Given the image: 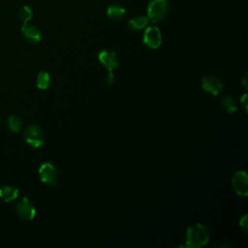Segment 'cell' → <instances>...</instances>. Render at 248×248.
Listing matches in <instances>:
<instances>
[{
  "label": "cell",
  "mask_w": 248,
  "mask_h": 248,
  "mask_svg": "<svg viewBox=\"0 0 248 248\" xmlns=\"http://www.w3.org/2000/svg\"><path fill=\"white\" fill-rule=\"evenodd\" d=\"M142 41L147 47L151 49H157L162 44V34L160 29L156 26L147 27L144 30Z\"/></svg>",
  "instance_id": "5"
},
{
  "label": "cell",
  "mask_w": 248,
  "mask_h": 248,
  "mask_svg": "<svg viewBox=\"0 0 248 248\" xmlns=\"http://www.w3.org/2000/svg\"><path fill=\"white\" fill-rule=\"evenodd\" d=\"M202 87L203 90L212 94L213 96H217L223 89L224 84L218 77L212 74H208L202 78Z\"/></svg>",
  "instance_id": "7"
},
{
  "label": "cell",
  "mask_w": 248,
  "mask_h": 248,
  "mask_svg": "<svg viewBox=\"0 0 248 248\" xmlns=\"http://www.w3.org/2000/svg\"><path fill=\"white\" fill-rule=\"evenodd\" d=\"M232 188L239 196H247L248 194V176L244 170L236 171L232 179Z\"/></svg>",
  "instance_id": "9"
},
{
  "label": "cell",
  "mask_w": 248,
  "mask_h": 248,
  "mask_svg": "<svg viewBox=\"0 0 248 248\" xmlns=\"http://www.w3.org/2000/svg\"><path fill=\"white\" fill-rule=\"evenodd\" d=\"M23 138L27 144L34 148L40 147L44 143V133L42 129L37 125H30L25 128L23 132Z\"/></svg>",
  "instance_id": "4"
},
{
  "label": "cell",
  "mask_w": 248,
  "mask_h": 248,
  "mask_svg": "<svg viewBox=\"0 0 248 248\" xmlns=\"http://www.w3.org/2000/svg\"><path fill=\"white\" fill-rule=\"evenodd\" d=\"M21 33L25 41L30 44H38L42 40V32L32 24H22Z\"/></svg>",
  "instance_id": "10"
},
{
  "label": "cell",
  "mask_w": 248,
  "mask_h": 248,
  "mask_svg": "<svg viewBox=\"0 0 248 248\" xmlns=\"http://www.w3.org/2000/svg\"><path fill=\"white\" fill-rule=\"evenodd\" d=\"M114 81V76H113V73H108L107 77H106V82L110 85L112 84V82Z\"/></svg>",
  "instance_id": "20"
},
{
  "label": "cell",
  "mask_w": 248,
  "mask_h": 248,
  "mask_svg": "<svg viewBox=\"0 0 248 248\" xmlns=\"http://www.w3.org/2000/svg\"><path fill=\"white\" fill-rule=\"evenodd\" d=\"M240 104L242 105V108H243L244 111L246 112V111H247V94H246V93L241 97V99H240Z\"/></svg>",
  "instance_id": "19"
},
{
  "label": "cell",
  "mask_w": 248,
  "mask_h": 248,
  "mask_svg": "<svg viewBox=\"0 0 248 248\" xmlns=\"http://www.w3.org/2000/svg\"><path fill=\"white\" fill-rule=\"evenodd\" d=\"M39 176L43 183L54 186L57 178V169L50 162H46L39 168Z\"/></svg>",
  "instance_id": "6"
},
{
  "label": "cell",
  "mask_w": 248,
  "mask_h": 248,
  "mask_svg": "<svg viewBox=\"0 0 248 248\" xmlns=\"http://www.w3.org/2000/svg\"><path fill=\"white\" fill-rule=\"evenodd\" d=\"M247 215H244L240 220H239V226L240 228L243 230L244 232H247V229H248V225H247Z\"/></svg>",
  "instance_id": "18"
},
{
  "label": "cell",
  "mask_w": 248,
  "mask_h": 248,
  "mask_svg": "<svg viewBox=\"0 0 248 248\" xmlns=\"http://www.w3.org/2000/svg\"><path fill=\"white\" fill-rule=\"evenodd\" d=\"M99 62L108 70V73H113V71L118 67L119 61L116 53L109 49H104L98 54Z\"/></svg>",
  "instance_id": "8"
},
{
  "label": "cell",
  "mask_w": 248,
  "mask_h": 248,
  "mask_svg": "<svg viewBox=\"0 0 248 248\" xmlns=\"http://www.w3.org/2000/svg\"><path fill=\"white\" fill-rule=\"evenodd\" d=\"M210 238L208 228L203 224H194L190 226L186 232V246L197 248L204 246Z\"/></svg>",
  "instance_id": "1"
},
{
  "label": "cell",
  "mask_w": 248,
  "mask_h": 248,
  "mask_svg": "<svg viewBox=\"0 0 248 248\" xmlns=\"http://www.w3.org/2000/svg\"><path fill=\"white\" fill-rule=\"evenodd\" d=\"M36 84L37 87L41 90H45L46 88H48L49 84H50V76L48 73L46 72H40L37 76V79H36Z\"/></svg>",
  "instance_id": "16"
},
{
  "label": "cell",
  "mask_w": 248,
  "mask_h": 248,
  "mask_svg": "<svg viewBox=\"0 0 248 248\" xmlns=\"http://www.w3.org/2000/svg\"><path fill=\"white\" fill-rule=\"evenodd\" d=\"M221 107L228 113H233L237 109V104L231 95H223L221 98Z\"/></svg>",
  "instance_id": "14"
},
{
  "label": "cell",
  "mask_w": 248,
  "mask_h": 248,
  "mask_svg": "<svg viewBox=\"0 0 248 248\" xmlns=\"http://www.w3.org/2000/svg\"><path fill=\"white\" fill-rule=\"evenodd\" d=\"M16 212L21 220L31 221L36 215V208L28 198L22 197L16 204Z\"/></svg>",
  "instance_id": "3"
},
{
  "label": "cell",
  "mask_w": 248,
  "mask_h": 248,
  "mask_svg": "<svg viewBox=\"0 0 248 248\" xmlns=\"http://www.w3.org/2000/svg\"><path fill=\"white\" fill-rule=\"evenodd\" d=\"M17 16H18V18L23 22V24H26L33 17V11L28 6H22L18 10Z\"/></svg>",
  "instance_id": "17"
},
{
  "label": "cell",
  "mask_w": 248,
  "mask_h": 248,
  "mask_svg": "<svg viewBox=\"0 0 248 248\" xmlns=\"http://www.w3.org/2000/svg\"><path fill=\"white\" fill-rule=\"evenodd\" d=\"M149 22V19L146 16H136L129 19L127 25L129 29L133 31H138L145 28Z\"/></svg>",
  "instance_id": "13"
},
{
  "label": "cell",
  "mask_w": 248,
  "mask_h": 248,
  "mask_svg": "<svg viewBox=\"0 0 248 248\" xmlns=\"http://www.w3.org/2000/svg\"><path fill=\"white\" fill-rule=\"evenodd\" d=\"M18 197V190L12 185H5L0 188V199L5 202L15 201Z\"/></svg>",
  "instance_id": "11"
},
{
  "label": "cell",
  "mask_w": 248,
  "mask_h": 248,
  "mask_svg": "<svg viewBox=\"0 0 248 248\" xmlns=\"http://www.w3.org/2000/svg\"><path fill=\"white\" fill-rule=\"evenodd\" d=\"M240 82H241L242 86H243L245 89H247V84H248V81H247V73H245V74H244V76L242 77V78H241Z\"/></svg>",
  "instance_id": "21"
},
{
  "label": "cell",
  "mask_w": 248,
  "mask_h": 248,
  "mask_svg": "<svg viewBox=\"0 0 248 248\" xmlns=\"http://www.w3.org/2000/svg\"><path fill=\"white\" fill-rule=\"evenodd\" d=\"M170 11L169 0H150L147 5V17L153 22H159L166 18Z\"/></svg>",
  "instance_id": "2"
},
{
  "label": "cell",
  "mask_w": 248,
  "mask_h": 248,
  "mask_svg": "<svg viewBox=\"0 0 248 248\" xmlns=\"http://www.w3.org/2000/svg\"><path fill=\"white\" fill-rule=\"evenodd\" d=\"M126 14V9L119 4H111L107 9L108 16L112 20H121Z\"/></svg>",
  "instance_id": "12"
},
{
  "label": "cell",
  "mask_w": 248,
  "mask_h": 248,
  "mask_svg": "<svg viewBox=\"0 0 248 248\" xmlns=\"http://www.w3.org/2000/svg\"><path fill=\"white\" fill-rule=\"evenodd\" d=\"M7 126L11 132L19 133L23 127V121L18 115H11L7 120Z\"/></svg>",
  "instance_id": "15"
}]
</instances>
